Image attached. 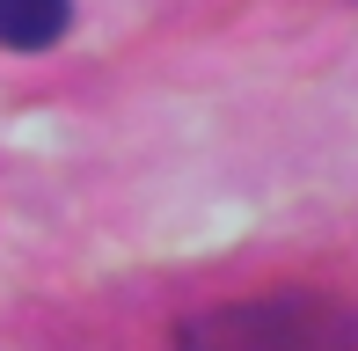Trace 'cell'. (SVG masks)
I'll return each instance as SVG.
<instances>
[{
  "label": "cell",
  "instance_id": "6da1fadb",
  "mask_svg": "<svg viewBox=\"0 0 358 351\" xmlns=\"http://www.w3.org/2000/svg\"><path fill=\"white\" fill-rule=\"evenodd\" d=\"M344 344H351L344 315L292 285L234 300V308H205L176 337V351H344Z\"/></svg>",
  "mask_w": 358,
  "mask_h": 351
},
{
  "label": "cell",
  "instance_id": "7a4b0ae2",
  "mask_svg": "<svg viewBox=\"0 0 358 351\" xmlns=\"http://www.w3.org/2000/svg\"><path fill=\"white\" fill-rule=\"evenodd\" d=\"M73 22V0H0V44L8 52H44Z\"/></svg>",
  "mask_w": 358,
  "mask_h": 351
}]
</instances>
